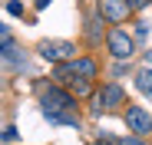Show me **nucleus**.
Listing matches in <instances>:
<instances>
[{
  "label": "nucleus",
  "instance_id": "obj_6",
  "mask_svg": "<svg viewBox=\"0 0 152 145\" xmlns=\"http://www.w3.org/2000/svg\"><path fill=\"white\" fill-rule=\"evenodd\" d=\"M96 10H99V17H106V20H113V23H122L126 17L132 13V7L126 4V0H99Z\"/></svg>",
  "mask_w": 152,
  "mask_h": 145
},
{
  "label": "nucleus",
  "instance_id": "obj_2",
  "mask_svg": "<svg viewBox=\"0 0 152 145\" xmlns=\"http://www.w3.org/2000/svg\"><path fill=\"white\" fill-rule=\"evenodd\" d=\"M106 43H109V53H113L116 59H129V56L136 53L132 36L126 33V30H119V27H113V30L106 33Z\"/></svg>",
  "mask_w": 152,
  "mask_h": 145
},
{
  "label": "nucleus",
  "instance_id": "obj_13",
  "mask_svg": "<svg viewBox=\"0 0 152 145\" xmlns=\"http://www.w3.org/2000/svg\"><path fill=\"white\" fill-rule=\"evenodd\" d=\"M126 4H129L132 10H145V7H149V0H126Z\"/></svg>",
  "mask_w": 152,
  "mask_h": 145
},
{
  "label": "nucleus",
  "instance_id": "obj_3",
  "mask_svg": "<svg viewBox=\"0 0 152 145\" xmlns=\"http://www.w3.org/2000/svg\"><path fill=\"white\" fill-rule=\"evenodd\" d=\"M116 106H122V86L119 83H109V86H103V92H96L93 112H113Z\"/></svg>",
  "mask_w": 152,
  "mask_h": 145
},
{
  "label": "nucleus",
  "instance_id": "obj_5",
  "mask_svg": "<svg viewBox=\"0 0 152 145\" xmlns=\"http://www.w3.org/2000/svg\"><path fill=\"white\" fill-rule=\"evenodd\" d=\"M126 125H129V132H136V135H149L152 132V115L142 106H129L126 109Z\"/></svg>",
  "mask_w": 152,
  "mask_h": 145
},
{
  "label": "nucleus",
  "instance_id": "obj_16",
  "mask_svg": "<svg viewBox=\"0 0 152 145\" xmlns=\"http://www.w3.org/2000/svg\"><path fill=\"white\" fill-rule=\"evenodd\" d=\"M96 145H113V142H109V138H103V142H96Z\"/></svg>",
  "mask_w": 152,
  "mask_h": 145
},
{
  "label": "nucleus",
  "instance_id": "obj_14",
  "mask_svg": "<svg viewBox=\"0 0 152 145\" xmlns=\"http://www.w3.org/2000/svg\"><path fill=\"white\" fill-rule=\"evenodd\" d=\"M136 36H139V40L149 36V27H145V23H136Z\"/></svg>",
  "mask_w": 152,
  "mask_h": 145
},
{
  "label": "nucleus",
  "instance_id": "obj_8",
  "mask_svg": "<svg viewBox=\"0 0 152 145\" xmlns=\"http://www.w3.org/2000/svg\"><path fill=\"white\" fill-rule=\"evenodd\" d=\"M136 89L145 96V99H152V66H145V69L136 72Z\"/></svg>",
  "mask_w": 152,
  "mask_h": 145
},
{
  "label": "nucleus",
  "instance_id": "obj_7",
  "mask_svg": "<svg viewBox=\"0 0 152 145\" xmlns=\"http://www.w3.org/2000/svg\"><path fill=\"white\" fill-rule=\"evenodd\" d=\"M50 125H73V129H80V112L69 109V112H46L43 115Z\"/></svg>",
  "mask_w": 152,
  "mask_h": 145
},
{
  "label": "nucleus",
  "instance_id": "obj_17",
  "mask_svg": "<svg viewBox=\"0 0 152 145\" xmlns=\"http://www.w3.org/2000/svg\"><path fill=\"white\" fill-rule=\"evenodd\" d=\"M145 59H149V66H152V53H149V56H145Z\"/></svg>",
  "mask_w": 152,
  "mask_h": 145
},
{
  "label": "nucleus",
  "instance_id": "obj_15",
  "mask_svg": "<svg viewBox=\"0 0 152 145\" xmlns=\"http://www.w3.org/2000/svg\"><path fill=\"white\" fill-rule=\"evenodd\" d=\"M50 4H53V0H37V10H46Z\"/></svg>",
  "mask_w": 152,
  "mask_h": 145
},
{
  "label": "nucleus",
  "instance_id": "obj_4",
  "mask_svg": "<svg viewBox=\"0 0 152 145\" xmlns=\"http://www.w3.org/2000/svg\"><path fill=\"white\" fill-rule=\"evenodd\" d=\"M69 109H76V99L69 92H63V89H46L43 92V115L46 112H69Z\"/></svg>",
  "mask_w": 152,
  "mask_h": 145
},
{
  "label": "nucleus",
  "instance_id": "obj_12",
  "mask_svg": "<svg viewBox=\"0 0 152 145\" xmlns=\"http://www.w3.org/2000/svg\"><path fill=\"white\" fill-rule=\"evenodd\" d=\"M4 142H17V129H13V125L4 129Z\"/></svg>",
  "mask_w": 152,
  "mask_h": 145
},
{
  "label": "nucleus",
  "instance_id": "obj_10",
  "mask_svg": "<svg viewBox=\"0 0 152 145\" xmlns=\"http://www.w3.org/2000/svg\"><path fill=\"white\" fill-rule=\"evenodd\" d=\"M116 145H149V142H145L142 135H126V138H119Z\"/></svg>",
  "mask_w": 152,
  "mask_h": 145
},
{
  "label": "nucleus",
  "instance_id": "obj_1",
  "mask_svg": "<svg viewBox=\"0 0 152 145\" xmlns=\"http://www.w3.org/2000/svg\"><path fill=\"white\" fill-rule=\"evenodd\" d=\"M37 50H40V56H43L46 63H56V66H60V63H69V59L76 56V46L66 43V40H43Z\"/></svg>",
  "mask_w": 152,
  "mask_h": 145
},
{
  "label": "nucleus",
  "instance_id": "obj_11",
  "mask_svg": "<svg viewBox=\"0 0 152 145\" xmlns=\"http://www.w3.org/2000/svg\"><path fill=\"white\" fill-rule=\"evenodd\" d=\"M7 13H13V17H23V4H20V0H7Z\"/></svg>",
  "mask_w": 152,
  "mask_h": 145
},
{
  "label": "nucleus",
  "instance_id": "obj_9",
  "mask_svg": "<svg viewBox=\"0 0 152 145\" xmlns=\"http://www.w3.org/2000/svg\"><path fill=\"white\" fill-rule=\"evenodd\" d=\"M69 66H73L76 76H83V79H93L96 76V63L93 59H69Z\"/></svg>",
  "mask_w": 152,
  "mask_h": 145
}]
</instances>
